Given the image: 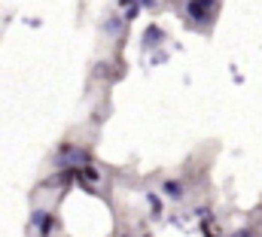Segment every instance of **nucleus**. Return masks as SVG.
<instances>
[{
  "mask_svg": "<svg viewBox=\"0 0 262 237\" xmlns=\"http://www.w3.org/2000/svg\"><path fill=\"white\" fill-rule=\"evenodd\" d=\"M119 3H122V6H125V3H128V0H119Z\"/></svg>",
  "mask_w": 262,
  "mask_h": 237,
  "instance_id": "obj_9",
  "label": "nucleus"
},
{
  "mask_svg": "<svg viewBox=\"0 0 262 237\" xmlns=\"http://www.w3.org/2000/svg\"><path fill=\"white\" fill-rule=\"evenodd\" d=\"M34 222L40 225V234H43V237H49L52 231H55V219H52L49 213H37V216H34Z\"/></svg>",
  "mask_w": 262,
  "mask_h": 237,
  "instance_id": "obj_3",
  "label": "nucleus"
},
{
  "mask_svg": "<svg viewBox=\"0 0 262 237\" xmlns=\"http://www.w3.org/2000/svg\"><path fill=\"white\" fill-rule=\"evenodd\" d=\"M76 177H79V171H70V167H67V171H61V174H55V177H49V180H46V189H58V186H70V183H73Z\"/></svg>",
  "mask_w": 262,
  "mask_h": 237,
  "instance_id": "obj_2",
  "label": "nucleus"
},
{
  "mask_svg": "<svg viewBox=\"0 0 262 237\" xmlns=\"http://www.w3.org/2000/svg\"><path fill=\"white\" fill-rule=\"evenodd\" d=\"M143 3H153V0H143Z\"/></svg>",
  "mask_w": 262,
  "mask_h": 237,
  "instance_id": "obj_10",
  "label": "nucleus"
},
{
  "mask_svg": "<svg viewBox=\"0 0 262 237\" xmlns=\"http://www.w3.org/2000/svg\"><path fill=\"white\" fill-rule=\"evenodd\" d=\"M162 189H165V195H171V198H180V195H183V186H177L174 180H168Z\"/></svg>",
  "mask_w": 262,
  "mask_h": 237,
  "instance_id": "obj_5",
  "label": "nucleus"
},
{
  "mask_svg": "<svg viewBox=\"0 0 262 237\" xmlns=\"http://www.w3.org/2000/svg\"><path fill=\"white\" fill-rule=\"evenodd\" d=\"M150 204H153V213H162V204H159V198H156V195H150Z\"/></svg>",
  "mask_w": 262,
  "mask_h": 237,
  "instance_id": "obj_7",
  "label": "nucleus"
},
{
  "mask_svg": "<svg viewBox=\"0 0 262 237\" xmlns=\"http://www.w3.org/2000/svg\"><path fill=\"white\" fill-rule=\"evenodd\" d=\"M235 237H250V228H244V231H238Z\"/></svg>",
  "mask_w": 262,
  "mask_h": 237,
  "instance_id": "obj_8",
  "label": "nucleus"
},
{
  "mask_svg": "<svg viewBox=\"0 0 262 237\" xmlns=\"http://www.w3.org/2000/svg\"><path fill=\"white\" fill-rule=\"evenodd\" d=\"M159 40H162V30H159L156 24H153V27H147V46H156Z\"/></svg>",
  "mask_w": 262,
  "mask_h": 237,
  "instance_id": "obj_6",
  "label": "nucleus"
},
{
  "mask_svg": "<svg viewBox=\"0 0 262 237\" xmlns=\"http://www.w3.org/2000/svg\"><path fill=\"white\" fill-rule=\"evenodd\" d=\"M79 177H82V180H85V183H101V174H98V171H95V167H89V164H85V167H82V171H79Z\"/></svg>",
  "mask_w": 262,
  "mask_h": 237,
  "instance_id": "obj_4",
  "label": "nucleus"
},
{
  "mask_svg": "<svg viewBox=\"0 0 262 237\" xmlns=\"http://www.w3.org/2000/svg\"><path fill=\"white\" fill-rule=\"evenodd\" d=\"M214 6H217V0H189L186 3V12H189L192 21H208L211 12H214Z\"/></svg>",
  "mask_w": 262,
  "mask_h": 237,
  "instance_id": "obj_1",
  "label": "nucleus"
}]
</instances>
